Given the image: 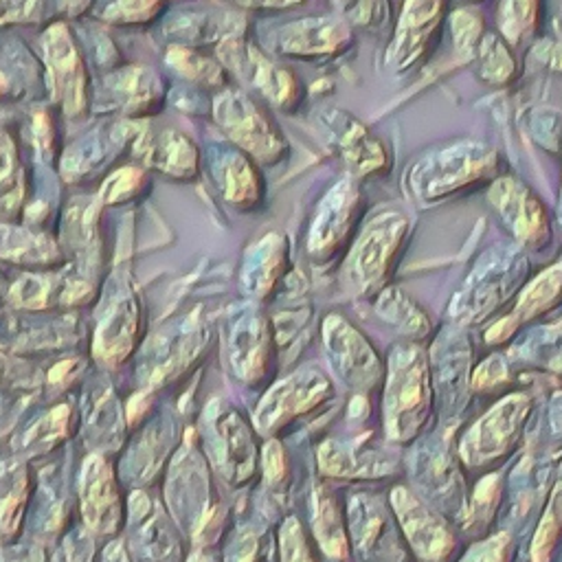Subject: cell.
Here are the masks:
<instances>
[{"instance_id": "cell-1", "label": "cell", "mask_w": 562, "mask_h": 562, "mask_svg": "<svg viewBox=\"0 0 562 562\" xmlns=\"http://www.w3.org/2000/svg\"><path fill=\"white\" fill-rule=\"evenodd\" d=\"M215 114L226 134L257 158L274 160L281 151V140L272 125L244 94L231 92L217 99Z\"/></svg>"}, {"instance_id": "cell-2", "label": "cell", "mask_w": 562, "mask_h": 562, "mask_svg": "<svg viewBox=\"0 0 562 562\" xmlns=\"http://www.w3.org/2000/svg\"><path fill=\"white\" fill-rule=\"evenodd\" d=\"M222 57L228 59L231 66L239 68L241 75H246L255 88H259L268 99L274 103H288L294 99V79L288 70L274 66L261 53L248 46H239L237 42H226L222 48Z\"/></svg>"}, {"instance_id": "cell-3", "label": "cell", "mask_w": 562, "mask_h": 562, "mask_svg": "<svg viewBox=\"0 0 562 562\" xmlns=\"http://www.w3.org/2000/svg\"><path fill=\"white\" fill-rule=\"evenodd\" d=\"M46 55H48V66L53 72V86L59 99L66 101L68 112L79 110L83 103V75H81V64L77 59L75 46L68 37V33L57 24L53 31L46 35Z\"/></svg>"}, {"instance_id": "cell-4", "label": "cell", "mask_w": 562, "mask_h": 562, "mask_svg": "<svg viewBox=\"0 0 562 562\" xmlns=\"http://www.w3.org/2000/svg\"><path fill=\"white\" fill-rule=\"evenodd\" d=\"M349 40L347 29L329 18L301 20L281 33V50L292 55H327Z\"/></svg>"}, {"instance_id": "cell-5", "label": "cell", "mask_w": 562, "mask_h": 562, "mask_svg": "<svg viewBox=\"0 0 562 562\" xmlns=\"http://www.w3.org/2000/svg\"><path fill=\"white\" fill-rule=\"evenodd\" d=\"M386 222H375L367 228L364 239L358 244L356 248V266H353V274L360 281H371L375 277H380L384 272V266L389 261V252L395 248L397 237H400V228H397V220L395 215L384 217Z\"/></svg>"}, {"instance_id": "cell-6", "label": "cell", "mask_w": 562, "mask_h": 562, "mask_svg": "<svg viewBox=\"0 0 562 562\" xmlns=\"http://www.w3.org/2000/svg\"><path fill=\"white\" fill-rule=\"evenodd\" d=\"M439 15V0H408L397 29V59L408 66L426 46L432 24Z\"/></svg>"}, {"instance_id": "cell-7", "label": "cell", "mask_w": 562, "mask_h": 562, "mask_svg": "<svg viewBox=\"0 0 562 562\" xmlns=\"http://www.w3.org/2000/svg\"><path fill=\"white\" fill-rule=\"evenodd\" d=\"M145 160L154 167H160L162 171L176 173V176H191L195 171V147L178 132H160L147 138L143 145Z\"/></svg>"}, {"instance_id": "cell-8", "label": "cell", "mask_w": 562, "mask_h": 562, "mask_svg": "<svg viewBox=\"0 0 562 562\" xmlns=\"http://www.w3.org/2000/svg\"><path fill=\"white\" fill-rule=\"evenodd\" d=\"M498 189H501V198L507 200V202H503V209H505V215L509 217L507 222H512L516 235L520 233V235H525L522 239H536L533 235H538L544 224L538 202L533 198H529L527 191H522L516 184L503 182V187H498Z\"/></svg>"}, {"instance_id": "cell-9", "label": "cell", "mask_w": 562, "mask_h": 562, "mask_svg": "<svg viewBox=\"0 0 562 562\" xmlns=\"http://www.w3.org/2000/svg\"><path fill=\"white\" fill-rule=\"evenodd\" d=\"M349 191L345 187H338L334 189L331 193V200L325 202V209H323V215L316 220L314 224V231H312V241H310V248L314 252H323L327 250L329 246H334L338 241V233L342 228V224L347 222L349 217Z\"/></svg>"}, {"instance_id": "cell-10", "label": "cell", "mask_w": 562, "mask_h": 562, "mask_svg": "<svg viewBox=\"0 0 562 562\" xmlns=\"http://www.w3.org/2000/svg\"><path fill=\"white\" fill-rule=\"evenodd\" d=\"M0 257L20 261H48L55 257V246L29 231L0 226Z\"/></svg>"}, {"instance_id": "cell-11", "label": "cell", "mask_w": 562, "mask_h": 562, "mask_svg": "<svg viewBox=\"0 0 562 562\" xmlns=\"http://www.w3.org/2000/svg\"><path fill=\"white\" fill-rule=\"evenodd\" d=\"M22 200L20 169L15 162L13 145L0 134V217H11Z\"/></svg>"}, {"instance_id": "cell-12", "label": "cell", "mask_w": 562, "mask_h": 562, "mask_svg": "<svg viewBox=\"0 0 562 562\" xmlns=\"http://www.w3.org/2000/svg\"><path fill=\"white\" fill-rule=\"evenodd\" d=\"M132 334H134V305L125 303V307L121 305L101 329V336H99L101 353L125 356L127 347L132 345Z\"/></svg>"}, {"instance_id": "cell-13", "label": "cell", "mask_w": 562, "mask_h": 562, "mask_svg": "<svg viewBox=\"0 0 562 562\" xmlns=\"http://www.w3.org/2000/svg\"><path fill=\"white\" fill-rule=\"evenodd\" d=\"M224 193L235 204H250L257 200V178L246 160L239 156H228L222 173Z\"/></svg>"}, {"instance_id": "cell-14", "label": "cell", "mask_w": 562, "mask_h": 562, "mask_svg": "<svg viewBox=\"0 0 562 562\" xmlns=\"http://www.w3.org/2000/svg\"><path fill=\"white\" fill-rule=\"evenodd\" d=\"M169 64L184 77L193 81H204V83H217L222 77V70L217 64L211 59H204L187 48H171L169 50Z\"/></svg>"}, {"instance_id": "cell-15", "label": "cell", "mask_w": 562, "mask_h": 562, "mask_svg": "<svg viewBox=\"0 0 562 562\" xmlns=\"http://www.w3.org/2000/svg\"><path fill=\"white\" fill-rule=\"evenodd\" d=\"M391 395L393 397L389 402V408L393 411V415H402L404 411L417 408L422 402V371L413 364L402 369L395 378Z\"/></svg>"}, {"instance_id": "cell-16", "label": "cell", "mask_w": 562, "mask_h": 562, "mask_svg": "<svg viewBox=\"0 0 562 562\" xmlns=\"http://www.w3.org/2000/svg\"><path fill=\"white\" fill-rule=\"evenodd\" d=\"M340 11L367 29H380L386 20V0H336Z\"/></svg>"}, {"instance_id": "cell-17", "label": "cell", "mask_w": 562, "mask_h": 562, "mask_svg": "<svg viewBox=\"0 0 562 562\" xmlns=\"http://www.w3.org/2000/svg\"><path fill=\"white\" fill-rule=\"evenodd\" d=\"M533 2L536 0H505L503 24L509 37H518L529 29V22L533 18Z\"/></svg>"}, {"instance_id": "cell-18", "label": "cell", "mask_w": 562, "mask_h": 562, "mask_svg": "<svg viewBox=\"0 0 562 562\" xmlns=\"http://www.w3.org/2000/svg\"><path fill=\"white\" fill-rule=\"evenodd\" d=\"M158 0H114L105 9V18L119 22H138L154 15Z\"/></svg>"}, {"instance_id": "cell-19", "label": "cell", "mask_w": 562, "mask_h": 562, "mask_svg": "<svg viewBox=\"0 0 562 562\" xmlns=\"http://www.w3.org/2000/svg\"><path fill=\"white\" fill-rule=\"evenodd\" d=\"M140 182V171L138 169H123V171H116L108 184L103 187V193L101 198L105 202H114L119 198H123L127 191H132L136 184Z\"/></svg>"}, {"instance_id": "cell-20", "label": "cell", "mask_w": 562, "mask_h": 562, "mask_svg": "<svg viewBox=\"0 0 562 562\" xmlns=\"http://www.w3.org/2000/svg\"><path fill=\"white\" fill-rule=\"evenodd\" d=\"M13 296L24 305H42L46 299V285L40 277H26L13 288Z\"/></svg>"}, {"instance_id": "cell-21", "label": "cell", "mask_w": 562, "mask_h": 562, "mask_svg": "<svg viewBox=\"0 0 562 562\" xmlns=\"http://www.w3.org/2000/svg\"><path fill=\"white\" fill-rule=\"evenodd\" d=\"M37 0H0V20L24 18Z\"/></svg>"}, {"instance_id": "cell-22", "label": "cell", "mask_w": 562, "mask_h": 562, "mask_svg": "<svg viewBox=\"0 0 562 562\" xmlns=\"http://www.w3.org/2000/svg\"><path fill=\"white\" fill-rule=\"evenodd\" d=\"M239 7H285V4H292V2H299V0H231Z\"/></svg>"}, {"instance_id": "cell-23", "label": "cell", "mask_w": 562, "mask_h": 562, "mask_svg": "<svg viewBox=\"0 0 562 562\" xmlns=\"http://www.w3.org/2000/svg\"><path fill=\"white\" fill-rule=\"evenodd\" d=\"M4 86H7V79H4V77H2V75H0V92H2V90H4Z\"/></svg>"}]
</instances>
